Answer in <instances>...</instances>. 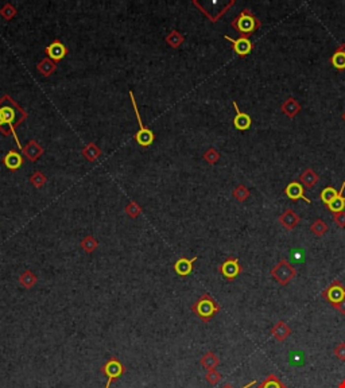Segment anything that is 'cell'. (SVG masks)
I'll return each instance as SVG.
<instances>
[{"label":"cell","mask_w":345,"mask_h":388,"mask_svg":"<svg viewBox=\"0 0 345 388\" xmlns=\"http://www.w3.org/2000/svg\"><path fill=\"white\" fill-rule=\"evenodd\" d=\"M45 53L50 60H53L57 64V62H60L65 58V56L68 54V47L60 39H56V41H53L49 46L46 47Z\"/></svg>","instance_id":"obj_10"},{"label":"cell","mask_w":345,"mask_h":388,"mask_svg":"<svg viewBox=\"0 0 345 388\" xmlns=\"http://www.w3.org/2000/svg\"><path fill=\"white\" fill-rule=\"evenodd\" d=\"M124 212H126V215H127L128 217L137 219L138 216H140L143 213V208L138 204V202H135V201H131V202L124 208Z\"/></svg>","instance_id":"obj_31"},{"label":"cell","mask_w":345,"mask_h":388,"mask_svg":"<svg viewBox=\"0 0 345 388\" xmlns=\"http://www.w3.org/2000/svg\"><path fill=\"white\" fill-rule=\"evenodd\" d=\"M218 271H220V274H221L227 281L231 282L242 274L243 268L240 266L238 259L234 258V256H231V258H228L227 260L223 261V263L218 266Z\"/></svg>","instance_id":"obj_8"},{"label":"cell","mask_w":345,"mask_h":388,"mask_svg":"<svg viewBox=\"0 0 345 388\" xmlns=\"http://www.w3.org/2000/svg\"><path fill=\"white\" fill-rule=\"evenodd\" d=\"M344 189H345V181L343 182V185H341L340 190H336L335 188H332V186L325 188V189L322 190L320 194L321 201H322V202H324V204L328 206L330 202H333L336 198H339L340 195H343V192H344Z\"/></svg>","instance_id":"obj_19"},{"label":"cell","mask_w":345,"mask_h":388,"mask_svg":"<svg viewBox=\"0 0 345 388\" xmlns=\"http://www.w3.org/2000/svg\"><path fill=\"white\" fill-rule=\"evenodd\" d=\"M36 70L41 73L43 77H49L57 70V64L53 61V60H50L49 57H45V58L41 60V62L36 65Z\"/></svg>","instance_id":"obj_23"},{"label":"cell","mask_w":345,"mask_h":388,"mask_svg":"<svg viewBox=\"0 0 345 388\" xmlns=\"http://www.w3.org/2000/svg\"><path fill=\"white\" fill-rule=\"evenodd\" d=\"M232 104H234L235 111H236V116H235L234 119L235 128L239 129V131H245V129H248V128L251 127V124H252V119H251V116H249L248 113L240 111V108L238 107V102L236 101H234Z\"/></svg>","instance_id":"obj_14"},{"label":"cell","mask_w":345,"mask_h":388,"mask_svg":"<svg viewBox=\"0 0 345 388\" xmlns=\"http://www.w3.org/2000/svg\"><path fill=\"white\" fill-rule=\"evenodd\" d=\"M231 26L238 31L240 36L249 38L255 31L262 27V22L255 16V14L249 8H244L236 18H235Z\"/></svg>","instance_id":"obj_2"},{"label":"cell","mask_w":345,"mask_h":388,"mask_svg":"<svg viewBox=\"0 0 345 388\" xmlns=\"http://www.w3.org/2000/svg\"><path fill=\"white\" fill-rule=\"evenodd\" d=\"M329 61L337 70H345V43L336 49Z\"/></svg>","instance_id":"obj_21"},{"label":"cell","mask_w":345,"mask_h":388,"mask_svg":"<svg viewBox=\"0 0 345 388\" xmlns=\"http://www.w3.org/2000/svg\"><path fill=\"white\" fill-rule=\"evenodd\" d=\"M278 221H279V224L283 226L284 229L287 230H291L294 229L297 225L300 224V216L295 213L294 210L293 209H286L282 213V215L279 216V219H278Z\"/></svg>","instance_id":"obj_15"},{"label":"cell","mask_w":345,"mask_h":388,"mask_svg":"<svg viewBox=\"0 0 345 388\" xmlns=\"http://www.w3.org/2000/svg\"><path fill=\"white\" fill-rule=\"evenodd\" d=\"M284 194H286L291 201H298V199L302 198L304 201H306V202H310V199L305 195V188L300 181H291V182L284 188Z\"/></svg>","instance_id":"obj_12"},{"label":"cell","mask_w":345,"mask_h":388,"mask_svg":"<svg viewBox=\"0 0 345 388\" xmlns=\"http://www.w3.org/2000/svg\"><path fill=\"white\" fill-rule=\"evenodd\" d=\"M227 41L231 42V45H232V50L238 54L240 58H244V57H247L252 51V49H254V43L249 41V38H244V36H240V38H238V39H234V38H231V36L225 35L224 36Z\"/></svg>","instance_id":"obj_9"},{"label":"cell","mask_w":345,"mask_h":388,"mask_svg":"<svg viewBox=\"0 0 345 388\" xmlns=\"http://www.w3.org/2000/svg\"><path fill=\"white\" fill-rule=\"evenodd\" d=\"M318 181H320V175L313 169H305L300 175V182L308 189H311L313 186H315L318 184Z\"/></svg>","instance_id":"obj_20"},{"label":"cell","mask_w":345,"mask_h":388,"mask_svg":"<svg viewBox=\"0 0 345 388\" xmlns=\"http://www.w3.org/2000/svg\"><path fill=\"white\" fill-rule=\"evenodd\" d=\"M223 379V376H221V373L217 372L216 369H212V371H207V373H205V380L208 382L210 386H216V384L220 382Z\"/></svg>","instance_id":"obj_36"},{"label":"cell","mask_w":345,"mask_h":388,"mask_svg":"<svg viewBox=\"0 0 345 388\" xmlns=\"http://www.w3.org/2000/svg\"><path fill=\"white\" fill-rule=\"evenodd\" d=\"M130 97H131L132 108H134V112H135V115H137L138 124H139V131L135 133V140H137L138 143H139V146H142V147H148V146H151V144L154 143L155 135H154V132H152L150 128L144 127V126H143L142 118H140V113H139V109H138V105H137V101H135V97H134V93L130 92Z\"/></svg>","instance_id":"obj_6"},{"label":"cell","mask_w":345,"mask_h":388,"mask_svg":"<svg viewBox=\"0 0 345 388\" xmlns=\"http://www.w3.org/2000/svg\"><path fill=\"white\" fill-rule=\"evenodd\" d=\"M333 353H335V356L340 361H345V342H340L337 347L333 349Z\"/></svg>","instance_id":"obj_37"},{"label":"cell","mask_w":345,"mask_h":388,"mask_svg":"<svg viewBox=\"0 0 345 388\" xmlns=\"http://www.w3.org/2000/svg\"><path fill=\"white\" fill-rule=\"evenodd\" d=\"M81 154L89 162H95V161H97V158L102 155V150H100V147H99L95 142H89L85 147L82 148Z\"/></svg>","instance_id":"obj_24"},{"label":"cell","mask_w":345,"mask_h":388,"mask_svg":"<svg viewBox=\"0 0 345 388\" xmlns=\"http://www.w3.org/2000/svg\"><path fill=\"white\" fill-rule=\"evenodd\" d=\"M328 230H329V226H328V224L325 223L324 220L321 219H317L313 224L310 225V232L313 235L318 236V237L324 236Z\"/></svg>","instance_id":"obj_28"},{"label":"cell","mask_w":345,"mask_h":388,"mask_svg":"<svg viewBox=\"0 0 345 388\" xmlns=\"http://www.w3.org/2000/svg\"><path fill=\"white\" fill-rule=\"evenodd\" d=\"M337 388H345V379L344 380H341L340 383H339V386H337Z\"/></svg>","instance_id":"obj_41"},{"label":"cell","mask_w":345,"mask_h":388,"mask_svg":"<svg viewBox=\"0 0 345 388\" xmlns=\"http://www.w3.org/2000/svg\"><path fill=\"white\" fill-rule=\"evenodd\" d=\"M258 388H287L286 384H283L280 382V379L274 375V373H270L267 378L264 379L262 383L259 384Z\"/></svg>","instance_id":"obj_26"},{"label":"cell","mask_w":345,"mask_h":388,"mask_svg":"<svg viewBox=\"0 0 345 388\" xmlns=\"http://www.w3.org/2000/svg\"><path fill=\"white\" fill-rule=\"evenodd\" d=\"M270 274H271V276L274 278L275 281L279 283L280 286H287L297 275V270L286 259H282V260L276 263V266L273 267V270L270 271Z\"/></svg>","instance_id":"obj_5"},{"label":"cell","mask_w":345,"mask_h":388,"mask_svg":"<svg viewBox=\"0 0 345 388\" xmlns=\"http://www.w3.org/2000/svg\"><path fill=\"white\" fill-rule=\"evenodd\" d=\"M333 223L340 228H345V212H340V213H335L333 216Z\"/></svg>","instance_id":"obj_38"},{"label":"cell","mask_w":345,"mask_h":388,"mask_svg":"<svg viewBox=\"0 0 345 388\" xmlns=\"http://www.w3.org/2000/svg\"><path fill=\"white\" fill-rule=\"evenodd\" d=\"M321 296L329 302L332 306H336L337 303H340L343 299H345L344 285L340 281H333L329 286L321 292Z\"/></svg>","instance_id":"obj_7"},{"label":"cell","mask_w":345,"mask_h":388,"mask_svg":"<svg viewBox=\"0 0 345 388\" xmlns=\"http://www.w3.org/2000/svg\"><path fill=\"white\" fill-rule=\"evenodd\" d=\"M200 364H201V367H203L204 369H207V371H212V369H216V368L218 367V364H220V358H218V356L216 355V353L212 352V351H209V352L205 353L203 357H201V360H200Z\"/></svg>","instance_id":"obj_22"},{"label":"cell","mask_w":345,"mask_h":388,"mask_svg":"<svg viewBox=\"0 0 345 388\" xmlns=\"http://www.w3.org/2000/svg\"><path fill=\"white\" fill-rule=\"evenodd\" d=\"M270 333L273 334V337H274L276 341L283 342L284 340L291 334V327H290L284 321H279L276 322L274 326L271 327Z\"/></svg>","instance_id":"obj_18"},{"label":"cell","mask_w":345,"mask_h":388,"mask_svg":"<svg viewBox=\"0 0 345 388\" xmlns=\"http://www.w3.org/2000/svg\"><path fill=\"white\" fill-rule=\"evenodd\" d=\"M328 209L335 215V213H340V212H344L345 210V197H343V195H340L339 198H336L333 202H330L328 206H326Z\"/></svg>","instance_id":"obj_33"},{"label":"cell","mask_w":345,"mask_h":388,"mask_svg":"<svg viewBox=\"0 0 345 388\" xmlns=\"http://www.w3.org/2000/svg\"><path fill=\"white\" fill-rule=\"evenodd\" d=\"M280 111L287 116V118L290 119H294L298 113H300L301 111V104L297 100H295L294 97H287L286 100H284L283 102H282V105H280Z\"/></svg>","instance_id":"obj_17"},{"label":"cell","mask_w":345,"mask_h":388,"mask_svg":"<svg viewBox=\"0 0 345 388\" xmlns=\"http://www.w3.org/2000/svg\"><path fill=\"white\" fill-rule=\"evenodd\" d=\"M337 310V312H340L341 314H344L345 316V299H343V301L340 302V303H337L336 306H333Z\"/></svg>","instance_id":"obj_39"},{"label":"cell","mask_w":345,"mask_h":388,"mask_svg":"<svg viewBox=\"0 0 345 388\" xmlns=\"http://www.w3.org/2000/svg\"><path fill=\"white\" fill-rule=\"evenodd\" d=\"M255 384H256V380H251L249 383H247V384H245V386H243V387H242V388H251V387H252V386H255ZM223 388H234V387H232L231 384H225V386H224Z\"/></svg>","instance_id":"obj_40"},{"label":"cell","mask_w":345,"mask_h":388,"mask_svg":"<svg viewBox=\"0 0 345 388\" xmlns=\"http://www.w3.org/2000/svg\"><path fill=\"white\" fill-rule=\"evenodd\" d=\"M343 119H344V120H345V113H344V115H343Z\"/></svg>","instance_id":"obj_42"},{"label":"cell","mask_w":345,"mask_h":388,"mask_svg":"<svg viewBox=\"0 0 345 388\" xmlns=\"http://www.w3.org/2000/svg\"><path fill=\"white\" fill-rule=\"evenodd\" d=\"M27 118H29L27 112L18 102L14 101L8 95H4L0 98V132L5 135V136L12 135L15 138L16 144H18V147H19L21 151L23 146L19 142V138L16 135L15 129Z\"/></svg>","instance_id":"obj_1"},{"label":"cell","mask_w":345,"mask_h":388,"mask_svg":"<svg viewBox=\"0 0 345 388\" xmlns=\"http://www.w3.org/2000/svg\"><path fill=\"white\" fill-rule=\"evenodd\" d=\"M22 153H23V155H25L26 158L29 159L30 162L34 163V162H36V161L43 155L45 150H43V147H42L41 144L38 143L36 140H30L26 146H23Z\"/></svg>","instance_id":"obj_13"},{"label":"cell","mask_w":345,"mask_h":388,"mask_svg":"<svg viewBox=\"0 0 345 388\" xmlns=\"http://www.w3.org/2000/svg\"><path fill=\"white\" fill-rule=\"evenodd\" d=\"M232 194H234L235 199H238L239 202H244V201L249 197V190L245 185L240 184L239 186L235 188Z\"/></svg>","instance_id":"obj_32"},{"label":"cell","mask_w":345,"mask_h":388,"mask_svg":"<svg viewBox=\"0 0 345 388\" xmlns=\"http://www.w3.org/2000/svg\"><path fill=\"white\" fill-rule=\"evenodd\" d=\"M29 181H30V184H33L34 188L42 189V188L45 186L46 182H47V178H46V175L42 173V171H34V173L30 175Z\"/></svg>","instance_id":"obj_30"},{"label":"cell","mask_w":345,"mask_h":388,"mask_svg":"<svg viewBox=\"0 0 345 388\" xmlns=\"http://www.w3.org/2000/svg\"><path fill=\"white\" fill-rule=\"evenodd\" d=\"M192 312L201 320L203 322H209L213 318L218 312H220V305L217 303V301L214 299L213 296L208 294V292H204L203 295L198 298L197 301L194 302L193 305L190 306Z\"/></svg>","instance_id":"obj_3"},{"label":"cell","mask_w":345,"mask_h":388,"mask_svg":"<svg viewBox=\"0 0 345 388\" xmlns=\"http://www.w3.org/2000/svg\"><path fill=\"white\" fill-rule=\"evenodd\" d=\"M80 247L85 251L86 254H92L99 248V241L93 237V236H85L80 243Z\"/></svg>","instance_id":"obj_29"},{"label":"cell","mask_w":345,"mask_h":388,"mask_svg":"<svg viewBox=\"0 0 345 388\" xmlns=\"http://www.w3.org/2000/svg\"><path fill=\"white\" fill-rule=\"evenodd\" d=\"M197 256H194L192 259H189L186 256H182L179 258L175 263H174V272L179 276H189L192 272H193V266L196 260H197Z\"/></svg>","instance_id":"obj_11"},{"label":"cell","mask_w":345,"mask_h":388,"mask_svg":"<svg viewBox=\"0 0 345 388\" xmlns=\"http://www.w3.org/2000/svg\"><path fill=\"white\" fill-rule=\"evenodd\" d=\"M126 371H127V368L119 358L115 357V356L108 358L107 361L103 364L102 368H100V372L107 378V383H105L104 388H111L112 384L122 378L123 375L126 373Z\"/></svg>","instance_id":"obj_4"},{"label":"cell","mask_w":345,"mask_h":388,"mask_svg":"<svg viewBox=\"0 0 345 388\" xmlns=\"http://www.w3.org/2000/svg\"><path fill=\"white\" fill-rule=\"evenodd\" d=\"M165 41H166V43H168L170 47H172V49H178V47L181 46L183 42H185V36H183L179 31L172 30V32L165 38Z\"/></svg>","instance_id":"obj_27"},{"label":"cell","mask_w":345,"mask_h":388,"mask_svg":"<svg viewBox=\"0 0 345 388\" xmlns=\"http://www.w3.org/2000/svg\"><path fill=\"white\" fill-rule=\"evenodd\" d=\"M16 12H18V11H16L15 7L11 4V3H5V4L0 8V15H1V18L5 19V21H11V19L16 15Z\"/></svg>","instance_id":"obj_34"},{"label":"cell","mask_w":345,"mask_h":388,"mask_svg":"<svg viewBox=\"0 0 345 388\" xmlns=\"http://www.w3.org/2000/svg\"><path fill=\"white\" fill-rule=\"evenodd\" d=\"M36 282H38V278H36L35 274H34L31 270L23 271L21 274V276H19V283H21V286L27 289V290H31L33 287L35 286Z\"/></svg>","instance_id":"obj_25"},{"label":"cell","mask_w":345,"mask_h":388,"mask_svg":"<svg viewBox=\"0 0 345 388\" xmlns=\"http://www.w3.org/2000/svg\"><path fill=\"white\" fill-rule=\"evenodd\" d=\"M3 163H4V166L8 170L15 171V170L22 167V164H23V157H22L21 154L18 153L16 150H11V151H8V153L3 157Z\"/></svg>","instance_id":"obj_16"},{"label":"cell","mask_w":345,"mask_h":388,"mask_svg":"<svg viewBox=\"0 0 345 388\" xmlns=\"http://www.w3.org/2000/svg\"><path fill=\"white\" fill-rule=\"evenodd\" d=\"M204 159H205L209 164H216L218 161H220V153H218L216 148L210 147L204 154Z\"/></svg>","instance_id":"obj_35"}]
</instances>
